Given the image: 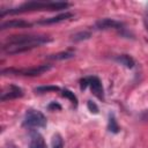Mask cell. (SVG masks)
Here are the masks:
<instances>
[{
    "instance_id": "cell-1",
    "label": "cell",
    "mask_w": 148,
    "mask_h": 148,
    "mask_svg": "<svg viewBox=\"0 0 148 148\" xmlns=\"http://www.w3.org/2000/svg\"><path fill=\"white\" fill-rule=\"evenodd\" d=\"M51 42V38L47 36H32V35H20L12 36L2 45V51L8 54H16L25 52L36 46Z\"/></svg>"
},
{
    "instance_id": "cell-2",
    "label": "cell",
    "mask_w": 148,
    "mask_h": 148,
    "mask_svg": "<svg viewBox=\"0 0 148 148\" xmlns=\"http://www.w3.org/2000/svg\"><path fill=\"white\" fill-rule=\"evenodd\" d=\"M69 5L67 2H59V1H49V2H42V1H28L22 5H20L16 8L9 9L5 13H1V16H3L6 13L7 14H18V13H24V12H32V10H60L67 8Z\"/></svg>"
},
{
    "instance_id": "cell-3",
    "label": "cell",
    "mask_w": 148,
    "mask_h": 148,
    "mask_svg": "<svg viewBox=\"0 0 148 148\" xmlns=\"http://www.w3.org/2000/svg\"><path fill=\"white\" fill-rule=\"evenodd\" d=\"M50 68H51L50 65H39V66L30 67V68H7V69L2 71V74L10 73V74H15V75L37 76V75H40V74L47 72Z\"/></svg>"
},
{
    "instance_id": "cell-4",
    "label": "cell",
    "mask_w": 148,
    "mask_h": 148,
    "mask_svg": "<svg viewBox=\"0 0 148 148\" xmlns=\"http://www.w3.org/2000/svg\"><path fill=\"white\" fill-rule=\"evenodd\" d=\"M24 125L29 127H45L46 117L38 110H28L24 117Z\"/></svg>"
},
{
    "instance_id": "cell-5",
    "label": "cell",
    "mask_w": 148,
    "mask_h": 148,
    "mask_svg": "<svg viewBox=\"0 0 148 148\" xmlns=\"http://www.w3.org/2000/svg\"><path fill=\"white\" fill-rule=\"evenodd\" d=\"M87 86L90 87L95 96H97L99 99H103V87L101 80L97 76H89L81 80V89H84Z\"/></svg>"
},
{
    "instance_id": "cell-6",
    "label": "cell",
    "mask_w": 148,
    "mask_h": 148,
    "mask_svg": "<svg viewBox=\"0 0 148 148\" xmlns=\"http://www.w3.org/2000/svg\"><path fill=\"white\" fill-rule=\"evenodd\" d=\"M95 27L99 30H106V29H119L121 27V23L112 20V18H101L96 22Z\"/></svg>"
},
{
    "instance_id": "cell-7",
    "label": "cell",
    "mask_w": 148,
    "mask_h": 148,
    "mask_svg": "<svg viewBox=\"0 0 148 148\" xmlns=\"http://www.w3.org/2000/svg\"><path fill=\"white\" fill-rule=\"evenodd\" d=\"M31 23L24 20H9L1 23V30L5 29H16V28H30Z\"/></svg>"
},
{
    "instance_id": "cell-8",
    "label": "cell",
    "mask_w": 148,
    "mask_h": 148,
    "mask_svg": "<svg viewBox=\"0 0 148 148\" xmlns=\"http://www.w3.org/2000/svg\"><path fill=\"white\" fill-rule=\"evenodd\" d=\"M23 96V90L20 87L16 86H9L8 91L2 92L1 95V101H7V99H13V98H18Z\"/></svg>"
},
{
    "instance_id": "cell-9",
    "label": "cell",
    "mask_w": 148,
    "mask_h": 148,
    "mask_svg": "<svg viewBox=\"0 0 148 148\" xmlns=\"http://www.w3.org/2000/svg\"><path fill=\"white\" fill-rule=\"evenodd\" d=\"M73 17V14L72 13H62V14H59L57 16H53V17H49V18H43L40 21H38L39 24H53V23H58V22H61V21H65V20H68V18H72Z\"/></svg>"
},
{
    "instance_id": "cell-10",
    "label": "cell",
    "mask_w": 148,
    "mask_h": 148,
    "mask_svg": "<svg viewBox=\"0 0 148 148\" xmlns=\"http://www.w3.org/2000/svg\"><path fill=\"white\" fill-rule=\"evenodd\" d=\"M29 146H30V148H47L44 138H43L39 133H35V134H32L31 140H30V145H29Z\"/></svg>"
},
{
    "instance_id": "cell-11",
    "label": "cell",
    "mask_w": 148,
    "mask_h": 148,
    "mask_svg": "<svg viewBox=\"0 0 148 148\" xmlns=\"http://www.w3.org/2000/svg\"><path fill=\"white\" fill-rule=\"evenodd\" d=\"M116 60L119 62V64H121V65H124L125 67H127V68H133V66H134V59L132 58V57H130L128 54H120V56H118L117 58H116Z\"/></svg>"
},
{
    "instance_id": "cell-12",
    "label": "cell",
    "mask_w": 148,
    "mask_h": 148,
    "mask_svg": "<svg viewBox=\"0 0 148 148\" xmlns=\"http://www.w3.org/2000/svg\"><path fill=\"white\" fill-rule=\"evenodd\" d=\"M72 57H74V52L66 51V52H60V53H57V54H52V56H50L47 58L52 59V60H62V59H69Z\"/></svg>"
},
{
    "instance_id": "cell-13",
    "label": "cell",
    "mask_w": 148,
    "mask_h": 148,
    "mask_svg": "<svg viewBox=\"0 0 148 148\" xmlns=\"http://www.w3.org/2000/svg\"><path fill=\"white\" fill-rule=\"evenodd\" d=\"M108 130H109L110 132H112V133H117V132L119 131V126H118V124H117V120L114 119V117H113L112 114L109 117Z\"/></svg>"
},
{
    "instance_id": "cell-14",
    "label": "cell",
    "mask_w": 148,
    "mask_h": 148,
    "mask_svg": "<svg viewBox=\"0 0 148 148\" xmlns=\"http://www.w3.org/2000/svg\"><path fill=\"white\" fill-rule=\"evenodd\" d=\"M60 88L57 86H43L35 89L36 92H50V91H59Z\"/></svg>"
},
{
    "instance_id": "cell-15",
    "label": "cell",
    "mask_w": 148,
    "mask_h": 148,
    "mask_svg": "<svg viewBox=\"0 0 148 148\" xmlns=\"http://www.w3.org/2000/svg\"><path fill=\"white\" fill-rule=\"evenodd\" d=\"M62 96L66 97V98H68L74 105L77 104V98H76V96L74 95V92H72L71 90H68V89H64V90H62Z\"/></svg>"
},
{
    "instance_id": "cell-16",
    "label": "cell",
    "mask_w": 148,
    "mask_h": 148,
    "mask_svg": "<svg viewBox=\"0 0 148 148\" xmlns=\"http://www.w3.org/2000/svg\"><path fill=\"white\" fill-rule=\"evenodd\" d=\"M52 143H53V148H62L64 147V142H62V139L59 134H56L53 136V140H52Z\"/></svg>"
},
{
    "instance_id": "cell-17",
    "label": "cell",
    "mask_w": 148,
    "mask_h": 148,
    "mask_svg": "<svg viewBox=\"0 0 148 148\" xmlns=\"http://www.w3.org/2000/svg\"><path fill=\"white\" fill-rule=\"evenodd\" d=\"M90 37V34L89 32H80V34H76L74 36V40H82V39H88Z\"/></svg>"
},
{
    "instance_id": "cell-18",
    "label": "cell",
    "mask_w": 148,
    "mask_h": 148,
    "mask_svg": "<svg viewBox=\"0 0 148 148\" xmlns=\"http://www.w3.org/2000/svg\"><path fill=\"white\" fill-rule=\"evenodd\" d=\"M88 109L90 110V112H92V113H98V108H97V105L94 103V102H91V101H88Z\"/></svg>"
},
{
    "instance_id": "cell-19",
    "label": "cell",
    "mask_w": 148,
    "mask_h": 148,
    "mask_svg": "<svg viewBox=\"0 0 148 148\" xmlns=\"http://www.w3.org/2000/svg\"><path fill=\"white\" fill-rule=\"evenodd\" d=\"M140 118H141L142 120H146V121H148V110L143 111V112L140 114Z\"/></svg>"
},
{
    "instance_id": "cell-20",
    "label": "cell",
    "mask_w": 148,
    "mask_h": 148,
    "mask_svg": "<svg viewBox=\"0 0 148 148\" xmlns=\"http://www.w3.org/2000/svg\"><path fill=\"white\" fill-rule=\"evenodd\" d=\"M49 109H58V110H60V109H61V106H60L58 103L53 102V103H51V104L49 105Z\"/></svg>"
}]
</instances>
